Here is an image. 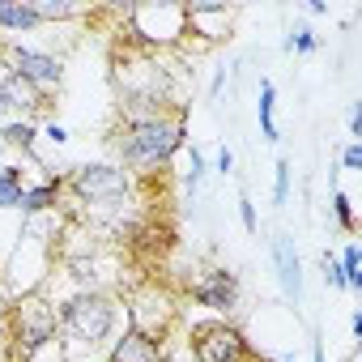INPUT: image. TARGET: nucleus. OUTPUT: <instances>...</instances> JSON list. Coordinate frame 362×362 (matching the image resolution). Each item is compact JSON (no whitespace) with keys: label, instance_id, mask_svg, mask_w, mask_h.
<instances>
[{"label":"nucleus","instance_id":"6","mask_svg":"<svg viewBox=\"0 0 362 362\" xmlns=\"http://www.w3.org/2000/svg\"><path fill=\"white\" fill-rule=\"evenodd\" d=\"M5 69L18 73L22 81H30L35 90H56L64 81V60L52 56V52H39V47H22V43H9L5 47Z\"/></svg>","mask_w":362,"mask_h":362},{"label":"nucleus","instance_id":"24","mask_svg":"<svg viewBox=\"0 0 362 362\" xmlns=\"http://www.w3.org/2000/svg\"><path fill=\"white\" fill-rule=\"evenodd\" d=\"M341 166H345V170H362V145H358V141H349V145L341 149Z\"/></svg>","mask_w":362,"mask_h":362},{"label":"nucleus","instance_id":"3","mask_svg":"<svg viewBox=\"0 0 362 362\" xmlns=\"http://www.w3.org/2000/svg\"><path fill=\"white\" fill-rule=\"evenodd\" d=\"M56 315H60V328H64L69 337H77L81 345H103V341H111V332H115V324H119V307H115V298L103 294V290H77L73 298L60 303Z\"/></svg>","mask_w":362,"mask_h":362},{"label":"nucleus","instance_id":"29","mask_svg":"<svg viewBox=\"0 0 362 362\" xmlns=\"http://www.w3.org/2000/svg\"><path fill=\"white\" fill-rule=\"evenodd\" d=\"M307 13H315V18H324V13H328V5H324V0H311V5H307Z\"/></svg>","mask_w":362,"mask_h":362},{"label":"nucleus","instance_id":"22","mask_svg":"<svg viewBox=\"0 0 362 362\" xmlns=\"http://www.w3.org/2000/svg\"><path fill=\"white\" fill-rule=\"evenodd\" d=\"M320 264H324V281H328L332 290H341V294H349V286H345V273H341V264H337V256H328V252H324V260H320Z\"/></svg>","mask_w":362,"mask_h":362},{"label":"nucleus","instance_id":"8","mask_svg":"<svg viewBox=\"0 0 362 362\" xmlns=\"http://www.w3.org/2000/svg\"><path fill=\"white\" fill-rule=\"evenodd\" d=\"M43 107V90H35L30 81H22L18 73L0 69V119H26Z\"/></svg>","mask_w":362,"mask_h":362},{"label":"nucleus","instance_id":"11","mask_svg":"<svg viewBox=\"0 0 362 362\" xmlns=\"http://www.w3.org/2000/svg\"><path fill=\"white\" fill-rule=\"evenodd\" d=\"M43 22H39L30 0H0V30H5V35H30Z\"/></svg>","mask_w":362,"mask_h":362},{"label":"nucleus","instance_id":"1","mask_svg":"<svg viewBox=\"0 0 362 362\" xmlns=\"http://www.w3.org/2000/svg\"><path fill=\"white\" fill-rule=\"evenodd\" d=\"M188 141V107L166 111V115H145V119H124L115 128V153L119 166L141 170V175H158L175 162V153Z\"/></svg>","mask_w":362,"mask_h":362},{"label":"nucleus","instance_id":"27","mask_svg":"<svg viewBox=\"0 0 362 362\" xmlns=\"http://www.w3.org/2000/svg\"><path fill=\"white\" fill-rule=\"evenodd\" d=\"M230 170H235V153L222 149V153H218V175H230Z\"/></svg>","mask_w":362,"mask_h":362},{"label":"nucleus","instance_id":"31","mask_svg":"<svg viewBox=\"0 0 362 362\" xmlns=\"http://www.w3.org/2000/svg\"><path fill=\"white\" fill-rule=\"evenodd\" d=\"M311 362H324V349L320 345H311Z\"/></svg>","mask_w":362,"mask_h":362},{"label":"nucleus","instance_id":"5","mask_svg":"<svg viewBox=\"0 0 362 362\" xmlns=\"http://www.w3.org/2000/svg\"><path fill=\"white\" fill-rule=\"evenodd\" d=\"M188 341H192V358H197V362H260V358L252 354L247 337H243L230 320L192 324Z\"/></svg>","mask_w":362,"mask_h":362},{"label":"nucleus","instance_id":"16","mask_svg":"<svg viewBox=\"0 0 362 362\" xmlns=\"http://www.w3.org/2000/svg\"><path fill=\"white\" fill-rule=\"evenodd\" d=\"M39 22H73L86 13V5H73V0H30Z\"/></svg>","mask_w":362,"mask_h":362},{"label":"nucleus","instance_id":"20","mask_svg":"<svg viewBox=\"0 0 362 362\" xmlns=\"http://www.w3.org/2000/svg\"><path fill=\"white\" fill-rule=\"evenodd\" d=\"M290 201V158H277V166H273V205L281 209Z\"/></svg>","mask_w":362,"mask_h":362},{"label":"nucleus","instance_id":"19","mask_svg":"<svg viewBox=\"0 0 362 362\" xmlns=\"http://www.w3.org/2000/svg\"><path fill=\"white\" fill-rule=\"evenodd\" d=\"M332 218H337V226H341L345 235H354V230H358V218H354V205H349V197H345L341 188H332Z\"/></svg>","mask_w":362,"mask_h":362},{"label":"nucleus","instance_id":"13","mask_svg":"<svg viewBox=\"0 0 362 362\" xmlns=\"http://www.w3.org/2000/svg\"><path fill=\"white\" fill-rule=\"evenodd\" d=\"M273 111H277V86L264 77V81H260V103H256V119H260V136H264L269 145L281 141V128H277V115H273Z\"/></svg>","mask_w":362,"mask_h":362},{"label":"nucleus","instance_id":"12","mask_svg":"<svg viewBox=\"0 0 362 362\" xmlns=\"http://www.w3.org/2000/svg\"><path fill=\"white\" fill-rule=\"evenodd\" d=\"M60 197H64V184L60 179H47V184H39V188H26L22 192V214L26 218H35V214H47V209H56L60 205Z\"/></svg>","mask_w":362,"mask_h":362},{"label":"nucleus","instance_id":"25","mask_svg":"<svg viewBox=\"0 0 362 362\" xmlns=\"http://www.w3.org/2000/svg\"><path fill=\"white\" fill-rule=\"evenodd\" d=\"M345 119H349V136H358L362 132V103H349V115Z\"/></svg>","mask_w":362,"mask_h":362},{"label":"nucleus","instance_id":"15","mask_svg":"<svg viewBox=\"0 0 362 362\" xmlns=\"http://www.w3.org/2000/svg\"><path fill=\"white\" fill-rule=\"evenodd\" d=\"M26 192V175L22 166H0V209H18Z\"/></svg>","mask_w":362,"mask_h":362},{"label":"nucleus","instance_id":"21","mask_svg":"<svg viewBox=\"0 0 362 362\" xmlns=\"http://www.w3.org/2000/svg\"><path fill=\"white\" fill-rule=\"evenodd\" d=\"M201 179H205V158H201V149H192V153H188V170H184L188 192H197V188H201Z\"/></svg>","mask_w":362,"mask_h":362},{"label":"nucleus","instance_id":"10","mask_svg":"<svg viewBox=\"0 0 362 362\" xmlns=\"http://www.w3.org/2000/svg\"><path fill=\"white\" fill-rule=\"evenodd\" d=\"M111 362H166L162 337H149L141 328H124L111 345Z\"/></svg>","mask_w":362,"mask_h":362},{"label":"nucleus","instance_id":"14","mask_svg":"<svg viewBox=\"0 0 362 362\" xmlns=\"http://www.w3.org/2000/svg\"><path fill=\"white\" fill-rule=\"evenodd\" d=\"M0 141H5V149H22V153H35L39 128H35L30 119H9V124H0Z\"/></svg>","mask_w":362,"mask_h":362},{"label":"nucleus","instance_id":"7","mask_svg":"<svg viewBox=\"0 0 362 362\" xmlns=\"http://www.w3.org/2000/svg\"><path fill=\"white\" fill-rule=\"evenodd\" d=\"M239 298H243V286H239V277L226 264H214V269H205L192 281V303L197 307H209L218 315H235L239 311Z\"/></svg>","mask_w":362,"mask_h":362},{"label":"nucleus","instance_id":"32","mask_svg":"<svg viewBox=\"0 0 362 362\" xmlns=\"http://www.w3.org/2000/svg\"><path fill=\"white\" fill-rule=\"evenodd\" d=\"M5 153H9V149H5V141H0V162H5Z\"/></svg>","mask_w":362,"mask_h":362},{"label":"nucleus","instance_id":"9","mask_svg":"<svg viewBox=\"0 0 362 362\" xmlns=\"http://www.w3.org/2000/svg\"><path fill=\"white\" fill-rule=\"evenodd\" d=\"M269 252H273V264H277V281L286 290V298L298 307L303 303V260H298V247L290 235H273L269 239Z\"/></svg>","mask_w":362,"mask_h":362},{"label":"nucleus","instance_id":"4","mask_svg":"<svg viewBox=\"0 0 362 362\" xmlns=\"http://www.w3.org/2000/svg\"><path fill=\"white\" fill-rule=\"evenodd\" d=\"M60 332V315L56 307H47L39 294H26L13 303L9 315V341H13V358L18 362H35Z\"/></svg>","mask_w":362,"mask_h":362},{"label":"nucleus","instance_id":"2","mask_svg":"<svg viewBox=\"0 0 362 362\" xmlns=\"http://www.w3.org/2000/svg\"><path fill=\"white\" fill-rule=\"evenodd\" d=\"M69 192L94 218H119L124 205H128V197H132V175L119 162H90V166H77L73 170Z\"/></svg>","mask_w":362,"mask_h":362},{"label":"nucleus","instance_id":"28","mask_svg":"<svg viewBox=\"0 0 362 362\" xmlns=\"http://www.w3.org/2000/svg\"><path fill=\"white\" fill-rule=\"evenodd\" d=\"M222 86H226V69H218V73H214V86H209V94L218 98V94H222Z\"/></svg>","mask_w":362,"mask_h":362},{"label":"nucleus","instance_id":"18","mask_svg":"<svg viewBox=\"0 0 362 362\" xmlns=\"http://www.w3.org/2000/svg\"><path fill=\"white\" fill-rule=\"evenodd\" d=\"M281 47H286V56H315V52H320V39H315L311 26H294Z\"/></svg>","mask_w":362,"mask_h":362},{"label":"nucleus","instance_id":"17","mask_svg":"<svg viewBox=\"0 0 362 362\" xmlns=\"http://www.w3.org/2000/svg\"><path fill=\"white\" fill-rule=\"evenodd\" d=\"M337 264H341V273H345L349 294H358V290H362V247H358V243H349V247L337 256Z\"/></svg>","mask_w":362,"mask_h":362},{"label":"nucleus","instance_id":"26","mask_svg":"<svg viewBox=\"0 0 362 362\" xmlns=\"http://www.w3.org/2000/svg\"><path fill=\"white\" fill-rule=\"evenodd\" d=\"M43 136H47V141H56V145H64V141H69V128H64V124H56V119H52V124H47V132H43Z\"/></svg>","mask_w":362,"mask_h":362},{"label":"nucleus","instance_id":"30","mask_svg":"<svg viewBox=\"0 0 362 362\" xmlns=\"http://www.w3.org/2000/svg\"><path fill=\"white\" fill-rule=\"evenodd\" d=\"M349 328H354V337H362V311H354V315H349Z\"/></svg>","mask_w":362,"mask_h":362},{"label":"nucleus","instance_id":"23","mask_svg":"<svg viewBox=\"0 0 362 362\" xmlns=\"http://www.w3.org/2000/svg\"><path fill=\"white\" fill-rule=\"evenodd\" d=\"M239 222H243V230H247V235H256V230H260V222H256V205H252V197H247V192L239 197Z\"/></svg>","mask_w":362,"mask_h":362}]
</instances>
